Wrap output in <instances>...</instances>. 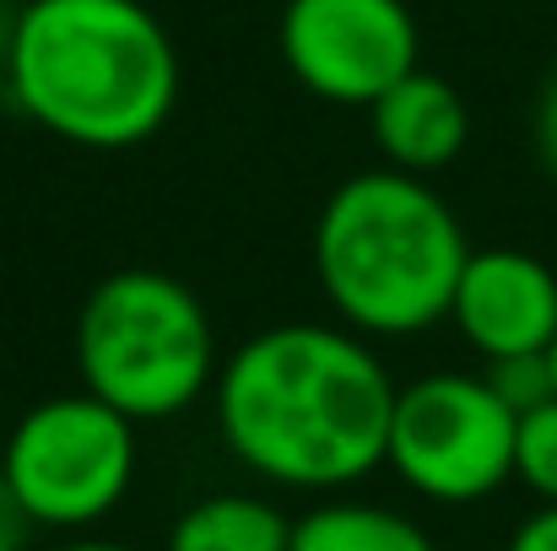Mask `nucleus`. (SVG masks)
I'll return each mask as SVG.
<instances>
[{
  "instance_id": "nucleus-16",
  "label": "nucleus",
  "mask_w": 557,
  "mask_h": 551,
  "mask_svg": "<svg viewBox=\"0 0 557 551\" xmlns=\"http://www.w3.org/2000/svg\"><path fill=\"white\" fill-rule=\"evenodd\" d=\"M536 152H542L547 174L557 179V76L547 82V92H542V109H536Z\"/></svg>"
},
{
  "instance_id": "nucleus-7",
  "label": "nucleus",
  "mask_w": 557,
  "mask_h": 551,
  "mask_svg": "<svg viewBox=\"0 0 557 551\" xmlns=\"http://www.w3.org/2000/svg\"><path fill=\"white\" fill-rule=\"evenodd\" d=\"M282 60L314 98L373 109L417 71V22L406 0H287Z\"/></svg>"
},
{
  "instance_id": "nucleus-11",
  "label": "nucleus",
  "mask_w": 557,
  "mask_h": 551,
  "mask_svg": "<svg viewBox=\"0 0 557 551\" xmlns=\"http://www.w3.org/2000/svg\"><path fill=\"white\" fill-rule=\"evenodd\" d=\"M287 551H433V541L417 519H406L384 503L331 498V503L309 509L304 519H293Z\"/></svg>"
},
{
  "instance_id": "nucleus-1",
  "label": "nucleus",
  "mask_w": 557,
  "mask_h": 551,
  "mask_svg": "<svg viewBox=\"0 0 557 551\" xmlns=\"http://www.w3.org/2000/svg\"><path fill=\"white\" fill-rule=\"evenodd\" d=\"M395 378L347 325H271L216 373V427L244 471L287 492H347L389 449Z\"/></svg>"
},
{
  "instance_id": "nucleus-12",
  "label": "nucleus",
  "mask_w": 557,
  "mask_h": 551,
  "mask_svg": "<svg viewBox=\"0 0 557 551\" xmlns=\"http://www.w3.org/2000/svg\"><path fill=\"white\" fill-rule=\"evenodd\" d=\"M515 481L557 503V395L515 422Z\"/></svg>"
},
{
  "instance_id": "nucleus-9",
  "label": "nucleus",
  "mask_w": 557,
  "mask_h": 551,
  "mask_svg": "<svg viewBox=\"0 0 557 551\" xmlns=\"http://www.w3.org/2000/svg\"><path fill=\"white\" fill-rule=\"evenodd\" d=\"M369 130L384 168L428 179L466 152L471 114H466V98L444 76L417 65L406 82H395L369 109Z\"/></svg>"
},
{
  "instance_id": "nucleus-8",
  "label": "nucleus",
  "mask_w": 557,
  "mask_h": 551,
  "mask_svg": "<svg viewBox=\"0 0 557 551\" xmlns=\"http://www.w3.org/2000/svg\"><path fill=\"white\" fill-rule=\"evenodd\" d=\"M449 325L487 363L542 358L557 336V271L515 243L471 249L449 303Z\"/></svg>"
},
{
  "instance_id": "nucleus-6",
  "label": "nucleus",
  "mask_w": 557,
  "mask_h": 551,
  "mask_svg": "<svg viewBox=\"0 0 557 551\" xmlns=\"http://www.w3.org/2000/svg\"><path fill=\"white\" fill-rule=\"evenodd\" d=\"M515 422L482 373H422L395 395L384 465L428 503H482L515 481Z\"/></svg>"
},
{
  "instance_id": "nucleus-3",
  "label": "nucleus",
  "mask_w": 557,
  "mask_h": 551,
  "mask_svg": "<svg viewBox=\"0 0 557 551\" xmlns=\"http://www.w3.org/2000/svg\"><path fill=\"white\" fill-rule=\"evenodd\" d=\"M471 260L449 200L417 174L369 168L331 189L314 222V276L358 336H422L449 320Z\"/></svg>"
},
{
  "instance_id": "nucleus-4",
  "label": "nucleus",
  "mask_w": 557,
  "mask_h": 551,
  "mask_svg": "<svg viewBox=\"0 0 557 551\" xmlns=\"http://www.w3.org/2000/svg\"><path fill=\"white\" fill-rule=\"evenodd\" d=\"M76 373L136 427L169 422L216 389L211 314L169 271H114L76 314Z\"/></svg>"
},
{
  "instance_id": "nucleus-10",
  "label": "nucleus",
  "mask_w": 557,
  "mask_h": 551,
  "mask_svg": "<svg viewBox=\"0 0 557 551\" xmlns=\"http://www.w3.org/2000/svg\"><path fill=\"white\" fill-rule=\"evenodd\" d=\"M293 519L255 492H211L195 498L169 530L163 551H287Z\"/></svg>"
},
{
  "instance_id": "nucleus-14",
  "label": "nucleus",
  "mask_w": 557,
  "mask_h": 551,
  "mask_svg": "<svg viewBox=\"0 0 557 551\" xmlns=\"http://www.w3.org/2000/svg\"><path fill=\"white\" fill-rule=\"evenodd\" d=\"M504 551H557V503H542V509L509 536Z\"/></svg>"
},
{
  "instance_id": "nucleus-15",
  "label": "nucleus",
  "mask_w": 557,
  "mask_h": 551,
  "mask_svg": "<svg viewBox=\"0 0 557 551\" xmlns=\"http://www.w3.org/2000/svg\"><path fill=\"white\" fill-rule=\"evenodd\" d=\"M33 519L22 514V503L5 492V481H0V551H27V541H33Z\"/></svg>"
},
{
  "instance_id": "nucleus-5",
  "label": "nucleus",
  "mask_w": 557,
  "mask_h": 551,
  "mask_svg": "<svg viewBox=\"0 0 557 551\" xmlns=\"http://www.w3.org/2000/svg\"><path fill=\"white\" fill-rule=\"evenodd\" d=\"M0 481L38 530L82 536L103 525L136 481V422L98 395H54L5 433Z\"/></svg>"
},
{
  "instance_id": "nucleus-2",
  "label": "nucleus",
  "mask_w": 557,
  "mask_h": 551,
  "mask_svg": "<svg viewBox=\"0 0 557 551\" xmlns=\"http://www.w3.org/2000/svg\"><path fill=\"white\" fill-rule=\"evenodd\" d=\"M16 109L87 152L152 141L180 103V49L141 0H27L5 38Z\"/></svg>"
},
{
  "instance_id": "nucleus-17",
  "label": "nucleus",
  "mask_w": 557,
  "mask_h": 551,
  "mask_svg": "<svg viewBox=\"0 0 557 551\" xmlns=\"http://www.w3.org/2000/svg\"><path fill=\"white\" fill-rule=\"evenodd\" d=\"M54 551H136V547H125V541H103V536H71L65 547H54Z\"/></svg>"
},
{
  "instance_id": "nucleus-18",
  "label": "nucleus",
  "mask_w": 557,
  "mask_h": 551,
  "mask_svg": "<svg viewBox=\"0 0 557 551\" xmlns=\"http://www.w3.org/2000/svg\"><path fill=\"white\" fill-rule=\"evenodd\" d=\"M547 367H553V389H557V336H553V347H547Z\"/></svg>"
},
{
  "instance_id": "nucleus-19",
  "label": "nucleus",
  "mask_w": 557,
  "mask_h": 551,
  "mask_svg": "<svg viewBox=\"0 0 557 551\" xmlns=\"http://www.w3.org/2000/svg\"><path fill=\"white\" fill-rule=\"evenodd\" d=\"M0 454H5V422H0Z\"/></svg>"
},
{
  "instance_id": "nucleus-13",
  "label": "nucleus",
  "mask_w": 557,
  "mask_h": 551,
  "mask_svg": "<svg viewBox=\"0 0 557 551\" xmlns=\"http://www.w3.org/2000/svg\"><path fill=\"white\" fill-rule=\"evenodd\" d=\"M482 378L493 384V395H498L515 416H525V411L547 405V400L557 395L553 389V367H547V352H542V358H504V363H487Z\"/></svg>"
}]
</instances>
